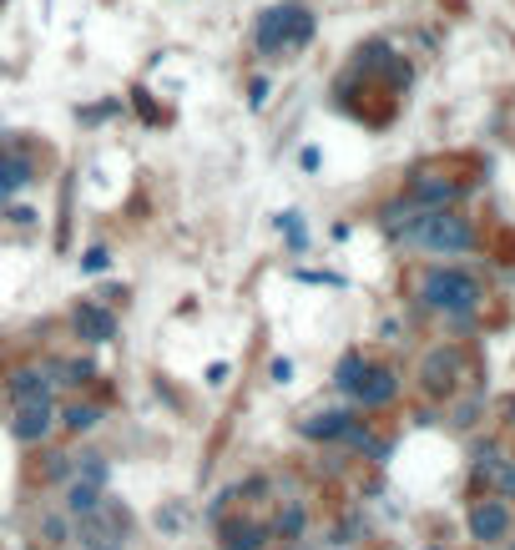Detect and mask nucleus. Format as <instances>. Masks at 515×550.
Listing matches in <instances>:
<instances>
[{
    "mask_svg": "<svg viewBox=\"0 0 515 550\" xmlns=\"http://www.w3.org/2000/svg\"><path fill=\"white\" fill-rule=\"evenodd\" d=\"M470 535L480 540V546H495L511 535V505L505 500H480L470 510Z\"/></svg>",
    "mask_w": 515,
    "mask_h": 550,
    "instance_id": "20e7f679",
    "label": "nucleus"
},
{
    "mask_svg": "<svg viewBox=\"0 0 515 550\" xmlns=\"http://www.w3.org/2000/svg\"><path fill=\"white\" fill-rule=\"evenodd\" d=\"M86 550H122L117 540H96V546H86Z\"/></svg>",
    "mask_w": 515,
    "mask_h": 550,
    "instance_id": "b1692460",
    "label": "nucleus"
},
{
    "mask_svg": "<svg viewBox=\"0 0 515 550\" xmlns=\"http://www.w3.org/2000/svg\"><path fill=\"white\" fill-rule=\"evenodd\" d=\"M11 399L16 404H31V399H51V384L41 369H20L16 379H11Z\"/></svg>",
    "mask_w": 515,
    "mask_h": 550,
    "instance_id": "9d476101",
    "label": "nucleus"
},
{
    "mask_svg": "<svg viewBox=\"0 0 515 550\" xmlns=\"http://www.w3.org/2000/svg\"><path fill=\"white\" fill-rule=\"evenodd\" d=\"M36 177V162L31 157H16V152H0V197L20 192L26 182Z\"/></svg>",
    "mask_w": 515,
    "mask_h": 550,
    "instance_id": "6e6552de",
    "label": "nucleus"
},
{
    "mask_svg": "<svg viewBox=\"0 0 515 550\" xmlns=\"http://www.w3.org/2000/svg\"><path fill=\"white\" fill-rule=\"evenodd\" d=\"M394 389H399L394 369H369V374L354 379V399H359L364 409H384L394 399Z\"/></svg>",
    "mask_w": 515,
    "mask_h": 550,
    "instance_id": "423d86ee",
    "label": "nucleus"
},
{
    "mask_svg": "<svg viewBox=\"0 0 515 550\" xmlns=\"http://www.w3.org/2000/svg\"><path fill=\"white\" fill-rule=\"evenodd\" d=\"M405 243H420V248L430 252H465L470 243H475V233H470L465 218H455V212H445V207H424L420 218H414V227H409Z\"/></svg>",
    "mask_w": 515,
    "mask_h": 550,
    "instance_id": "f03ea898",
    "label": "nucleus"
},
{
    "mask_svg": "<svg viewBox=\"0 0 515 550\" xmlns=\"http://www.w3.org/2000/svg\"><path fill=\"white\" fill-rule=\"evenodd\" d=\"M107 263H111L107 248H86V258H81V273H101Z\"/></svg>",
    "mask_w": 515,
    "mask_h": 550,
    "instance_id": "aec40b11",
    "label": "nucleus"
},
{
    "mask_svg": "<svg viewBox=\"0 0 515 550\" xmlns=\"http://www.w3.org/2000/svg\"><path fill=\"white\" fill-rule=\"evenodd\" d=\"M96 419H101V409H92V404H71L66 409V429H96Z\"/></svg>",
    "mask_w": 515,
    "mask_h": 550,
    "instance_id": "f3484780",
    "label": "nucleus"
},
{
    "mask_svg": "<svg viewBox=\"0 0 515 550\" xmlns=\"http://www.w3.org/2000/svg\"><path fill=\"white\" fill-rule=\"evenodd\" d=\"M263 525H237V530H228V546H222V550H258V546H263Z\"/></svg>",
    "mask_w": 515,
    "mask_h": 550,
    "instance_id": "4468645a",
    "label": "nucleus"
},
{
    "mask_svg": "<svg viewBox=\"0 0 515 550\" xmlns=\"http://www.w3.org/2000/svg\"><path fill=\"white\" fill-rule=\"evenodd\" d=\"M268 374H273V384H288V379H294V363H288V359H278L273 369H268Z\"/></svg>",
    "mask_w": 515,
    "mask_h": 550,
    "instance_id": "412c9836",
    "label": "nucleus"
},
{
    "mask_svg": "<svg viewBox=\"0 0 515 550\" xmlns=\"http://www.w3.org/2000/svg\"><path fill=\"white\" fill-rule=\"evenodd\" d=\"M278 227L288 233V248H294V252H303V248H309V233H303V222H298V212H283V218H278Z\"/></svg>",
    "mask_w": 515,
    "mask_h": 550,
    "instance_id": "a211bd4d",
    "label": "nucleus"
},
{
    "mask_svg": "<svg viewBox=\"0 0 515 550\" xmlns=\"http://www.w3.org/2000/svg\"><path fill=\"white\" fill-rule=\"evenodd\" d=\"M343 429H349V414H339V409H328V414H313V419H303V434H309V440H339Z\"/></svg>",
    "mask_w": 515,
    "mask_h": 550,
    "instance_id": "9b49d317",
    "label": "nucleus"
},
{
    "mask_svg": "<svg viewBox=\"0 0 515 550\" xmlns=\"http://www.w3.org/2000/svg\"><path fill=\"white\" fill-rule=\"evenodd\" d=\"M66 510H71V515H96V510H101V490L86 485V480H76L71 495H66Z\"/></svg>",
    "mask_w": 515,
    "mask_h": 550,
    "instance_id": "f8f14e48",
    "label": "nucleus"
},
{
    "mask_svg": "<svg viewBox=\"0 0 515 550\" xmlns=\"http://www.w3.org/2000/svg\"><path fill=\"white\" fill-rule=\"evenodd\" d=\"M76 474L86 480V485L101 490V485H107V459H101V455H81L76 459Z\"/></svg>",
    "mask_w": 515,
    "mask_h": 550,
    "instance_id": "2eb2a0df",
    "label": "nucleus"
},
{
    "mask_svg": "<svg viewBox=\"0 0 515 550\" xmlns=\"http://www.w3.org/2000/svg\"><path fill=\"white\" fill-rule=\"evenodd\" d=\"M51 425H56V414H51V399H31V404H20L16 425H11V434H16L20 444H41L51 434Z\"/></svg>",
    "mask_w": 515,
    "mask_h": 550,
    "instance_id": "39448f33",
    "label": "nucleus"
},
{
    "mask_svg": "<svg viewBox=\"0 0 515 550\" xmlns=\"http://www.w3.org/2000/svg\"><path fill=\"white\" fill-rule=\"evenodd\" d=\"M253 41H258L263 56H283V51L309 46L313 41V11H303V5H273V11L258 16Z\"/></svg>",
    "mask_w": 515,
    "mask_h": 550,
    "instance_id": "f257e3e1",
    "label": "nucleus"
},
{
    "mask_svg": "<svg viewBox=\"0 0 515 550\" xmlns=\"http://www.w3.org/2000/svg\"><path fill=\"white\" fill-rule=\"evenodd\" d=\"M76 329H81V339L107 344V339H117V318H111V308H101V303H81V308H76Z\"/></svg>",
    "mask_w": 515,
    "mask_h": 550,
    "instance_id": "0eeeda50",
    "label": "nucleus"
},
{
    "mask_svg": "<svg viewBox=\"0 0 515 550\" xmlns=\"http://www.w3.org/2000/svg\"><path fill=\"white\" fill-rule=\"evenodd\" d=\"M359 369H364V363H359V354H349V359L339 363V374H334V384H339V389H354V379H359Z\"/></svg>",
    "mask_w": 515,
    "mask_h": 550,
    "instance_id": "6ab92c4d",
    "label": "nucleus"
},
{
    "mask_svg": "<svg viewBox=\"0 0 515 550\" xmlns=\"http://www.w3.org/2000/svg\"><path fill=\"white\" fill-rule=\"evenodd\" d=\"M455 197H460V187L445 182V177H420L414 192H409V203L414 207H445V203H455Z\"/></svg>",
    "mask_w": 515,
    "mask_h": 550,
    "instance_id": "1a4fd4ad",
    "label": "nucleus"
},
{
    "mask_svg": "<svg viewBox=\"0 0 515 550\" xmlns=\"http://www.w3.org/2000/svg\"><path fill=\"white\" fill-rule=\"evenodd\" d=\"M51 480H61V474H71V455H56V459H51Z\"/></svg>",
    "mask_w": 515,
    "mask_h": 550,
    "instance_id": "4be33fe9",
    "label": "nucleus"
},
{
    "mask_svg": "<svg viewBox=\"0 0 515 550\" xmlns=\"http://www.w3.org/2000/svg\"><path fill=\"white\" fill-rule=\"evenodd\" d=\"M511 550H515V540H511Z\"/></svg>",
    "mask_w": 515,
    "mask_h": 550,
    "instance_id": "a878e982",
    "label": "nucleus"
},
{
    "mask_svg": "<svg viewBox=\"0 0 515 550\" xmlns=\"http://www.w3.org/2000/svg\"><path fill=\"white\" fill-rule=\"evenodd\" d=\"M303 520H309V515H303V505H288V510L278 515V525H273V530H278L283 540H298V535H303Z\"/></svg>",
    "mask_w": 515,
    "mask_h": 550,
    "instance_id": "dca6fc26",
    "label": "nucleus"
},
{
    "mask_svg": "<svg viewBox=\"0 0 515 550\" xmlns=\"http://www.w3.org/2000/svg\"><path fill=\"white\" fill-rule=\"evenodd\" d=\"M424 384H430V389H450V374H455V354H445V348H439V354H430V363H424Z\"/></svg>",
    "mask_w": 515,
    "mask_h": 550,
    "instance_id": "ddd939ff",
    "label": "nucleus"
},
{
    "mask_svg": "<svg viewBox=\"0 0 515 550\" xmlns=\"http://www.w3.org/2000/svg\"><path fill=\"white\" fill-rule=\"evenodd\" d=\"M248 101H253V107H263V101H268V81H253V96H248Z\"/></svg>",
    "mask_w": 515,
    "mask_h": 550,
    "instance_id": "5701e85b",
    "label": "nucleus"
},
{
    "mask_svg": "<svg viewBox=\"0 0 515 550\" xmlns=\"http://www.w3.org/2000/svg\"><path fill=\"white\" fill-rule=\"evenodd\" d=\"M511 414H515V404H511Z\"/></svg>",
    "mask_w": 515,
    "mask_h": 550,
    "instance_id": "393cba45",
    "label": "nucleus"
},
{
    "mask_svg": "<svg viewBox=\"0 0 515 550\" xmlns=\"http://www.w3.org/2000/svg\"><path fill=\"white\" fill-rule=\"evenodd\" d=\"M420 293L430 308H445V314H460V318L475 314V303H480V283L470 278L465 267H435Z\"/></svg>",
    "mask_w": 515,
    "mask_h": 550,
    "instance_id": "7ed1b4c3",
    "label": "nucleus"
}]
</instances>
